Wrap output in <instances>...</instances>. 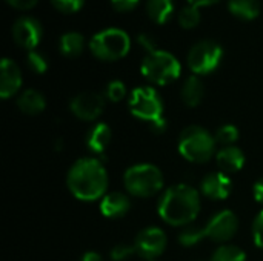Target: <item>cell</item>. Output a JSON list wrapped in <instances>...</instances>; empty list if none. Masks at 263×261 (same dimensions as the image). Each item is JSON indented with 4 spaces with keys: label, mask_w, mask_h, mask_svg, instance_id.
Wrapping results in <instances>:
<instances>
[{
    "label": "cell",
    "mask_w": 263,
    "mask_h": 261,
    "mask_svg": "<svg viewBox=\"0 0 263 261\" xmlns=\"http://www.w3.org/2000/svg\"><path fill=\"white\" fill-rule=\"evenodd\" d=\"M200 22V11L199 6L194 5H186L180 9L179 12V23L182 28L185 29H191L196 28Z\"/></svg>",
    "instance_id": "24"
},
{
    "label": "cell",
    "mask_w": 263,
    "mask_h": 261,
    "mask_svg": "<svg viewBox=\"0 0 263 261\" xmlns=\"http://www.w3.org/2000/svg\"><path fill=\"white\" fill-rule=\"evenodd\" d=\"M129 111L134 117L149 122L151 129L162 134L166 129V120L163 118V103L154 88L142 86L131 92Z\"/></svg>",
    "instance_id": "4"
},
{
    "label": "cell",
    "mask_w": 263,
    "mask_h": 261,
    "mask_svg": "<svg viewBox=\"0 0 263 261\" xmlns=\"http://www.w3.org/2000/svg\"><path fill=\"white\" fill-rule=\"evenodd\" d=\"M129 35L119 28L103 29L89 40V49L92 55L105 62H114L125 57L129 52Z\"/></svg>",
    "instance_id": "7"
},
{
    "label": "cell",
    "mask_w": 263,
    "mask_h": 261,
    "mask_svg": "<svg viewBox=\"0 0 263 261\" xmlns=\"http://www.w3.org/2000/svg\"><path fill=\"white\" fill-rule=\"evenodd\" d=\"M17 106L26 115H37V114H42L45 111L46 100H45V97L39 91H35V89H26V91H23L18 95Z\"/></svg>",
    "instance_id": "18"
},
{
    "label": "cell",
    "mask_w": 263,
    "mask_h": 261,
    "mask_svg": "<svg viewBox=\"0 0 263 261\" xmlns=\"http://www.w3.org/2000/svg\"><path fill=\"white\" fill-rule=\"evenodd\" d=\"M125 94H126V88L120 80H112L111 83H108V86H106V98L108 100L117 103L125 97Z\"/></svg>",
    "instance_id": "27"
},
{
    "label": "cell",
    "mask_w": 263,
    "mask_h": 261,
    "mask_svg": "<svg viewBox=\"0 0 263 261\" xmlns=\"http://www.w3.org/2000/svg\"><path fill=\"white\" fill-rule=\"evenodd\" d=\"M129 208H131V202L122 192L106 194L100 202V211L108 218H120L128 214Z\"/></svg>",
    "instance_id": "16"
},
{
    "label": "cell",
    "mask_w": 263,
    "mask_h": 261,
    "mask_svg": "<svg viewBox=\"0 0 263 261\" xmlns=\"http://www.w3.org/2000/svg\"><path fill=\"white\" fill-rule=\"evenodd\" d=\"M54 8L59 9L60 12H65V14H72V12H77L85 0H51Z\"/></svg>",
    "instance_id": "28"
},
{
    "label": "cell",
    "mask_w": 263,
    "mask_h": 261,
    "mask_svg": "<svg viewBox=\"0 0 263 261\" xmlns=\"http://www.w3.org/2000/svg\"><path fill=\"white\" fill-rule=\"evenodd\" d=\"M239 138V129L234 125H225L217 129L216 132V142L222 143L225 146H233V143Z\"/></svg>",
    "instance_id": "25"
},
{
    "label": "cell",
    "mask_w": 263,
    "mask_h": 261,
    "mask_svg": "<svg viewBox=\"0 0 263 261\" xmlns=\"http://www.w3.org/2000/svg\"><path fill=\"white\" fill-rule=\"evenodd\" d=\"M80 261H103V260H102V257H100L97 252H86V254L82 257V260Z\"/></svg>",
    "instance_id": "35"
},
{
    "label": "cell",
    "mask_w": 263,
    "mask_h": 261,
    "mask_svg": "<svg viewBox=\"0 0 263 261\" xmlns=\"http://www.w3.org/2000/svg\"><path fill=\"white\" fill-rule=\"evenodd\" d=\"M200 191L205 197L211 200H225L230 197L233 191V182L225 172H211L208 174L202 183H200Z\"/></svg>",
    "instance_id": "13"
},
{
    "label": "cell",
    "mask_w": 263,
    "mask_h": 261,
    "mask_svg": "<svg viewBox=\"0 0 263 261\" xmlns=\"http://www.w3.org/2000/svg\"><path fill=\"white\" fill-rule=\"evenodd\" d=\"M203 97H205V85H203V82L197 75L188 77L186 82L183 83V88H182V98H183L185 105L194 108V106L202 103Z\"/></svg>",
    "instance_id": "19"
},
{
    "label": "cell",
    "mask_w": 263,
    "mask_h": 261,
    "mask_svg": "<svg viewBox=\"0 0 263 261\" xmlns=\"http://www.w3.org/2000/svg\"><path fill=\"white\" fill-rule=\"evenodd\" d=\"M239 229V220L237 215L233 211H220L216 214L205 228H188L179 235V242L185 246H193L205 238L216 242V243H225L230 242Z\"/></svg>",
    "instance_id": "3"
},
{
    "label": "cell",
    "mask_w": 263,
    "mask_h": 261,
    "mask_svg": "<svg viewBox=\"0 0 263 261\" xmlns=\"http://www.w3.org/2000/svg\"><path fill=\"white\" fill-rule=\"evenodd\" d=\"M85 48V38L79 32H66L60 37V51L66 57H77Z\"/></svg>",
    "instance_id": "22"
},
{
    "label": "cell",
    "mask_w": 263,
    "mask_h": 261,
    "mask_svg": "<svg viewBox=\"0 0 263 261\" xmlns=\"http://www.w3.org/2000/svg\"><path fill=\"white\" fill-rule=\"evenodd\" d=\"M66 185L76 198L96 202L106 195L108 174L97 158H80L68 171Z\"/></svg>",
    "instance_id": "1"
},
{
    "label": "cell",
    "mask_w": 263,
    "mask_h": 261,
    "mask_svg": "<svg viewBox=\"0 0 263 261\" xmlns=\"http://www.w3.org/2000/svg\"><path fill=\"white\" fill-rule=\"evenodd\" d=\"M216 162H217V166L220 168L222 172L234 174V172H239L243 168L245 154L242 152V149H239L236 146H225V148L217 151Z\"/></svg>",
    "instance_id": "15"
},
{
    "label": "cell",
    "mask_w": 263,
    "mask_h": 261,
    "mask_svg": "<svg viewBox=\"0 0 263 261\" xmlns=\"http://www.w3.org/2000/svg\"><path fill=\"white\" fill-rule=\"evenodd\" d=\"M6 2L17 9H29L37 3V0H6Z\"/></svg>",
    "instance_id": "33"
},
{
    "label": "cell",
    "mask_w": 263,
    "mask_h": 261,
    "mask_svg": "<svg viewBox=\"0 0 263 261\" xmlns=\"http://www.w3.org/2000/svg\"><path fill=\"white\" fill-rule=\"evenodd\" d=\"M253 194H254L256 202L263 205V178L256 182V185H254V188H253Z\"/></svg>",
    "instance_id": "34"
},
{
    "label": "cell",
    "mask_w": 263,
    "mask_h": 261,
    "mask_svg": "<svg viewBox=\"0 0 263 261\" xmlns=\"http://www.w3.org/2000/svg\"><path fill=\"white\" fill-rule=\"evenodd\" d=\"M223 49L214 40H200L188 52V66L196 75L213 72L222 62Z\"/></svg>",
    "instance_id": "9"
},
{
    "label": "cell",
    "mask_w": 263,
    "mask_h": 261,
    "mask_svg": "<svg viewBox=\"0 0 263 261\" xmlns=\"http://www.w3.org/2000/svg\"><path fill=\"white\" fill-rule=\"evenodd\" d=\"M111 137H112V131L106 123H97L94 125L88 134H86V146L96 152V154H102L111 143Z\"/></svg>",
    "instance_id": "17"
},
{
    "label": "cell",
    "mask_w": 263,
    "mask_h": 261,
    "mask_svg": "<svg viewBox=\"0 0 263 261\" xmlns=\"http://www.w3.org/2000/svg\"><path fill=\"white\" fill-rule=\"evenodd\" d=\"M199 211V192L183 183L166 189L159 202V215L171 226H185L191 223L197 217Z\"/></svg>",
    "instance_id": "2"
},
{
    "label": "cell",
    "mask_w": 263,
    "mask_h": 261,
    "mask_svg": "<svg viewBox=\"0 0 263 261\" xmlns=\"http://www.w3.org/2000/svg\"><path fill=\"white\" fill-rule=\"evenodd\" d=\"M12 37L18 46L32 51L42 38V25L34 17H20L12 25Z\"/></svg>",
    "instance_id": "12"
},
{
    "label": "cell",
    "mask_w": 263,
    "mask_h": 261,
    "mask_svg": "<svg viewBox=\"0 0 263 261\" xmlns=\"http://www.w3.org/2000/svg\"><path fill=\"white\" fill-rule=\"evenodd\" d=\"M210 261H247V254L233 245H222L214 251Z\"/></svg>",
    "instance_id": "23"
},
{
    "label": "cell",
    "mask_w": 263,
    "mask_h": 261,
    "mask_svg": "<svg viewBox=\"0 0 263 261\" xmlns=\"http://www.w3.org/2000/svg\"><path fill=\"white\" fill-rule=\"evenodd\" d=\"M123 183L131 195L146 198L156 195L163 188V174L151 163H140L126 169Z\"/></svg>",
    "instance_id": "6"
},
{
    "label": "cell",
    "mask_w": 263,
    "mask_h": 261,
    "mask_svg": "<svg viewBox=\"0 0 263 261\" xmlns=\"http://www.w3.org/2000/svg\"><path fill=\"white\" fill-rule=\"evenodd\" d=\"M216 137L205 128L193 125L185 128L179 135V152L183 158L193 163H205L216 152Z\"/></svg>",
    "instance_id": "5"
},
{
    "label": "cell",
    "mask_w": 263,
    "mask_h": 261,
    "mask_svg": "<svg viewBox=\"0 0 263 261\" xmlns=\"http://www.w3.org/2000/svg\"><path fill=\"white\" fill-rule=\"evenodd\" d=\"M140 71L149 82L156 85H168L179 78L182 66L171 52L156 49L146 54L142 62Z\"/></svg>",
    "instance_id": "8"
},
{
    "label": "cell",
    "mask_w": 263,
    "mask_h": 261,
    "mask_svg": "<svg viewBox=\"0 0 263 261\" xmlns=\"http://www.w3.org/2000/svg\"><path fill=\"white\" fill-rule=\"evenodd\" d=\"M188 2L190 5H194V6H203V5H214L219 0H188Z\"/></svg>",
    "instance_id": "36"
},
{
    "label": "cell",
    "mask_w": 263,
    "mask_h": 261,
    "mask_svg": "<svg viewBox=\"0 0 263 261\" xmlns=\"http://www.w3.org/2000/svg\"><path fill=\"white\" fill-rule=\"evenodd\" d=\"M140 0H111L112 6L119 11V12H128V11H133L137 3Z\"/></svg>",
    "instance_id": "31"
},
{
    "label": "cell",
    "mask_w": 263,
    "mask_h": 261,
    "mask_svg": "<svg viewBox=\"0 0 263 261\" xmlns=\"http://www.w3.org/2000/svg\"><path fill=\"white\" fill-rule=\"evenodd\" d=\"M137 42H139V45H140L143 49H146L148 52L156 51V40H154L149 34H146V32L139 34V35H137Z\"/></svg>",
    "instance_id": "32"
},
{
    "label": "cell",
    "mask_w": 263,
    "mask_h": 261,
    "mask_svg": "<svg viewBox=\"0 0 263 261\" xmlns=\"http://www.w3.org/2000/svg\"><path fill=\"white\" fill-rule=\"evenodd\" d=\"M253 240L257 248L263 249V211L254 218L253 223Z\"/></svg>",
    "instance_id": "30"
},
{
    "label": "cell",
    "mask_w": 263,
    "mask_h": 261,
    "mask_svg": "<svg viewBox=\"0 0 263 261\" xmlns=\"http://www.w3.org/2000/svg\"><path fill=\"white\" fill-rule=\"evenodd\" d=\"M174 11L173 0H148L146 2V12L156 23H166Z\"/></svg>",
    "instance_id": "21"
},
{
    "label": "cell",
    "mask_w": 263,
    "mask_h": 261,
    "mask_svg": "<svg viewBox=\"0 0 263 261\" xmlns=\"http://www.w3.org/2000/svg\"><path fill=\"white\" fill-rule=\"evenodd\" d=\"M133 254H136V249L134 246H129V245H117L112 248L111 251V258L112 261H126Z\"/></svg>",
    "instance_id": "29"
},
{
    "label": "cell",
    "mask_w": 263,
    "mask_h": 261,
    "mask_svg": "<svg viewBox=\"0 0 263 261\" xmlns=\"http://www.w3.org/2000/svg\"><path fill=\"white\" fill-rule=\"evenodd\" d=\"M230 12L242 20H253L260 12L259 0H230L228 2Z\"/></svg>",
    "instance_id": "20"
},
{
    "label": "cell",
    "mask_w": 263,
    "mask_h": 261,
    "mask_svg": "<svg viewBox=\"0 0 263 261\" xmlns=\"http://www.w3.org/2000/svg\"><path fill=\"white\" fill-rule=\"evenodd\" d=\"M26 62H28V66L37 74H43L48 69V60L45 58V55L42 52H39L35 49L28 52Z\"/></svg>",
    "instance_id": "26"
},
{
    "label": "cell",
    "mask_w": 263,
    "mask_h": 261,
    "mask_svg": "<svg viewBox=\"0 0 263 261\" xmlns=\"http://www.w3.org/2000/svg\"><path fill=\"white\" fill-rule=\"evenodd\" d=\"M22 86L20 68L9 58L2 60L0 66V97L3 100L12 97Z\"/></svg>",
    "instance_id": "14"
},
{
    "label": "cell",
    "mask_w": 263,
    "mask_h": 261,
    "mask_svg": "<svg viewBox=\"0 0 263 261\" xmlns=\"http://www.w3.org/2000/svg\"><path fill=\"white\" fill-rule=\"evenodd\" d=\"M166 248V235L160 228H146L140 231L134 242L136 254L145 260H154L163 254Z\"/></svg>",
    "instance_id": "10"
},
{
    "label": "cell",
    "mask_w": 263,
    "mask_h": 261,
    "mask_svg": "<svg viewBox=\"0 0 263 261\" xmlns=\"http://www.w3.org/2000/svg\"><path fill=\"white\" fill-rule=\"evenodd\" d=\"M71 112L85 122L99 118L105 109V97L97 92H80L69 103Z\"/></svg>",
    "instance_id": "11"
}]
</instances>
